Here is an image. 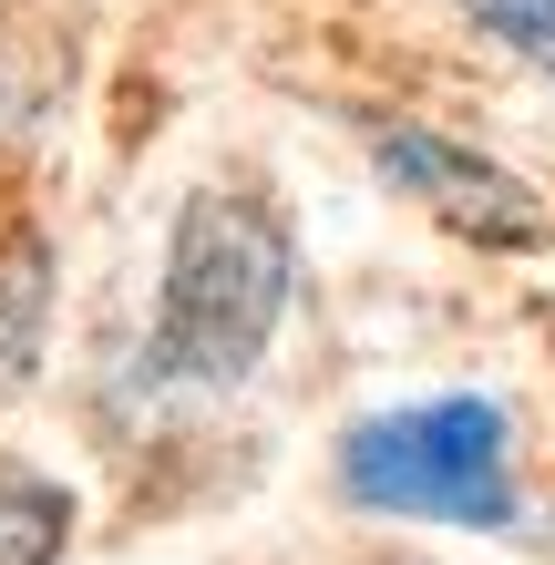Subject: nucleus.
Wrapping results in <instances>:
<instances>
[{
	"instance_id": "nucleus-2",
	"label": "nucleus",
	"mask_w": 555,
	"mask_h": 565,
	"mask_svg": "<svg viewBox=\"0 0 555 565\" xmlns=\"http://www.w3.org/2000/svg\"><path fill=\"white\" fill-rule=\"evenodd\" d=\"M350 504L402 524H504L514 514V422L494 391H433V402L371 412L340 443Z\"/></svg>"
},
{
	"instance_id": "nucleus-4",
	"label": "nucleus",
	"mask_w": 555,
	"mask_h": 565,
	"mask_svg": "<svg viewBox=\"0 0 555 565\" xmlns=\"http://www.w3.org/2000/svg\"><path fill=\"white\" fill-rule=\"evenodd\" d=\"M73 535V493L31 462H0V565H52Z\"/></svg>"
},
{
	"instance_id": "nucleus-6",
	"label": "nucleus",
	"mask_w": 555,
	"mask_h": 565,
	"mask_svg": "<svg viewBox=\"0 0 555 565\" xmlns=\"http://www.w3.org/2000/svg\"><path fill=\"white\" fill-rule=\"evenodd\" d=\"M463 11L494 31L504 52H525L535 73H555V0H463Z\"/></svg>"
},
{
	"instance_id": "nucleus-5",
	"label": "nucleus",
	"mask_w": 555,
	"mask_h": 565,
	"mask_svg": "<svg viewBox=\"0 0 555 565\" xmlns=\"http://www.w3.org/2000/svg\"><path fill=\"white\" fill-rule=\"evenodd\" d=\"M42 298H52L42 247H11L0 257V391L31 371V350H42Z\"/></svg>"
},
{
	"instance_id": "nucleus-3",
	"label": "nucleus",
	"mask_w": 555,
	"mask_h": 565,
	"mask_svg": "<svg viewBox=\"0 0 555 565\" xmlns=\"http://www.w3.org/2000/svg\"><path fill=\"white\" fill-rule=\"evenodd\" d=\"M371 154H381V175L402 185L421 216L463 226V237H483V247H545L555 237V216H545L535 185H514L494 154L452 145V135H433V124H381Z\"/></svg>"
},
{
	"instance_id": "nucleus-1",
	"label": "nucleus",
	"mask_w": 555,
	"mask_h": 565,
	"mask_svg": "<svg viewBox=\"0 0 555 565\" xmlns=\"http://www.w3.org/2000/svg\"><path fill=\"white\" fill-rule=\"evenodd\" d=\"M288 288H299V257H288V226L257 206V195H185L175 247H166V288H154V360L195 391H226L268 360Z\"/></svg>"
}]
</instances>
